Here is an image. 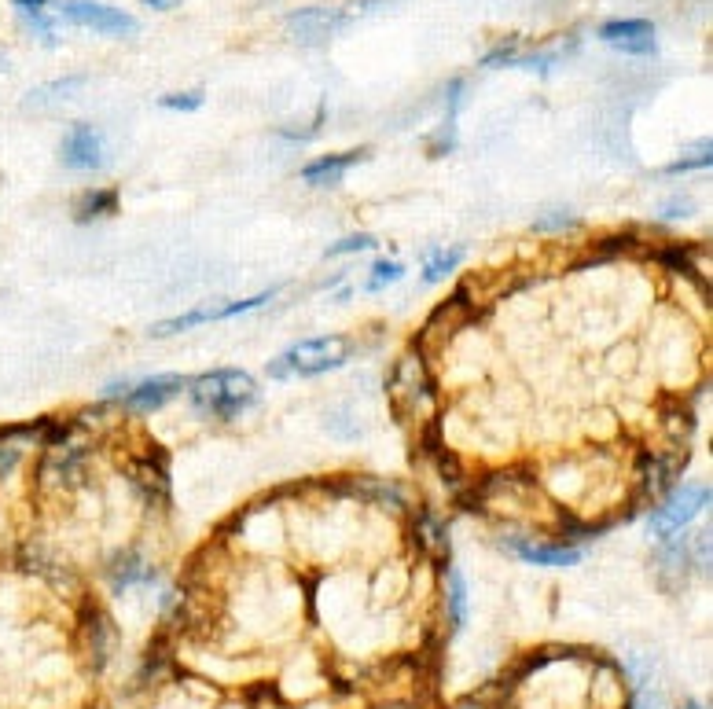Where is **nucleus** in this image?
<instances>
[{
	"label": "nucleus",
	"mask_w": 713,
	"mask_h": 709,
	"mask_svg": "<svg viewBox=\"0 0 713 709\" xmlns=\"http://www.w3.org/2000/svg\"><path fill=\"white\" fill-rule=\"evenodd\" d=\"M188 394H192L195 408L206 412V416L232 419L258 401V383L247 372H239V368H217V372L192 379Z\"/></svg>",
	"instance_id": "1"
},
{
	"label": "nucleus",
	"mask_w": 713,
	"mask_h": 709,
	"mask_svg": "<svg viewBox=\"0 0 713 709\" xmlns=\"http://www.w3.org/2000/svg\"><path fill=\"white\" fill-rule=\"evenodd\" d=\"M346 361H350V338H342V335L306 338V342L291 346L287 353H280V357L269 364V375L272 379H287V375L309 379V375L335 372V368H342Z\"/></svg>",
	"instance_id": "2"
},
{
	"label": "nucleus",
	"mask_w": 713,
	"mask_h": 709,
	"mask_svg": "<svg viewBox=\"0 0 713 709\" xmlns=\"http://www.w3.org/2000/svg\"><path fill=\"white\" fill-rule=\"evenodd\" d=\"M56 15H63L74 26H89L96 34L107 37H129L136 34V19L129 12H118L111 4H96V0H59L52 4Z\"/></svg>",
	"instance_id": "3"
},
{
	"label": "nucleus",
	"mask_w": 713,
	"mask_h": 709,
	"mask_svg": "<svg viewBox=\"0 0 713 709\" xmlns=\"http://www.w3.org/2000/svg\"><path fill=\"white\" fill-rule=\"evenodd\" d=\"M280 287H272L265 294H254V298H239V302H221V305H203V309H192V313H181V316H170V320H162V324L151 327V335L155 338H166V335H177V331H188V327H199V324H214V320H232V316H243V313H254L261 305L276 298Z\"/></svg>",
	"instance_id": "4"
},
{
	"label": "nucleus",
	"mask_w": 713,
	"mask_h": 709,
	"mask_svg": "<svg viewBox=\"0 0 713 709\" xmlns=\"http://www.w3.org/2000/svg\"><path fill=\"white\" fill-rule=\"evenodd\" d=\"M710 504V485L702 489V485H688V489H677V493L669 496L666 504L658 507L655 515H651V533L669 541V537H677V529H684L691 518L699 515L702 507Z\"/></svg>",
	"instance_id": "5"
},
{
	"label": "nucleus",
	"mask_w": 713,
	"mask_h": 709,
	"mask_svg": "<svg viewBox=\"0 0 713 709\" xmlns=\"http://www.w3.org/2000/svg\"><path fill=\"white\" fill-rule=\"evenodd\" d=\"M59 158L74 173H96V169H103L107 155H103L100 129L89 122H74L67 129V136H63V144H59Z\"/></svg>",
	"instance_id": "6"
},
{
	"label": "nucleus",
	"mask_w": 713,
	"mask_h": 709,
	"mask_svg": "<svg viewBox=\"0 0 713 709\" xmlns=\"http://www.w3.org/2000/svg\"><path fill=\"white\" fill-rule=\"evenodd\" d=\"M600 37L618 52H629V56H655V26L647 19H614V23L600 26Z\"/></svg>",
	"instance_id": "7"
},
{
	"label": "nucleus",
	"mask_w": 713,
	"mask_h": 709,
	"mask_svg": "<svg viewBox=\"0 0 713 709\" xmlns=\"http://www.w3.org/2000/svg\"><path fill=\"white\" fill-rule=\"evenodd\" d=\"M350 23L346 19V8H302V12H295L291 19H287V26H291V34L302 41V45H320V41H328L331 34H339L342 26Z\"/></svg>",
	"instance_id": "8"
},
{
	"label": "nucleus",
	"mask_w": 713,
	"mask_h": 709,
	"mask_svg": "<svg viewBox=\"0 0 713 709\" xmlns=\"http://www.w3.org/2000/svg\"><path fill=\"white\" fill-rule=\"evenodd\" d=\"M188 379L184 375H155V379H144V383H136L125 397V408L129 412H155V408L170 405L173 397L181 394Z\"/></svg>",
	"instance_id": "9"
},
{
	"label": "nucleus",
	"mask_w": 713,
	"mask_h": 709,
	"mask_svg": "<svg viewBox=\"0 0 713 709\" xmlns=\"http://www.w3.org/2000/svg\"><path fill=\"white\" fill-rule=\"evenodd\" d=\"M15 12H19V19H23V26L30 30V34L41 41V45H56V0H12Z\"/></svg>",
	"instance_id": "10"
},
{
	"label": "nucleus",
	"mask_w": 713,
	"mask_h": 709,
	"mask_svg": "<svg viewBox=\"0 0 713 709\" xmlns=\"http://www.w3.org/2000/svg\"><path fill=\"white\" fill-rule=\"evenodd\" d=\"M364 158H368V151L324 155V158H317V162H309V166L302 169V181H309V184H339L342 177H346V169L357 166V162H364Z\"/></svg>",
	"instance_id": "11"
},
{
	"label": "nucleus",
	"mask_w": 713,
	"mask_h": 709,
	"mask_svg": "<svg viewBox=\"0 0 713 709\" xmlns=\"http://www.w3.org/2000/svg\"><path fill=\"white\" fill-rule=\"evenodd\" d=\"M511 552L537 566H574L581 559V548H566V544H530L511 541Z\"/></svg>",
	"instance_id": "12"
},
{
	"label": "nucleus",
	"mask_w": 713,
	"mask_h": 709,
	"mask_svg": "<svg viewBox=\"0 0 713 709\" xmlns=\"http://www.w3.org/2000/svg\"><path fill=\"white\" fill-rule=\"evenodd\" d=\"M148 581H155V574H151L136 555H118V559H114V566H111L114 592H125L129 585H148Z\"/></svg>",
	"instance_id": "13"
},
{
	"label": "nucleus",
	"mask_w": 713,
	"mask_h": 709,
	"mask_svg": "<svg viewBox=\"0 0 713 709\" xmlns=\"http://www.w3.org/2000/svg\"><path fill=\"white\" fill-rule=\"evenodd\" d=\"M70 89H81V78H63V81H52V85H41L37 92L26 96L23 107H34L37 111V107H48V103H56V100H67Z\"/></svg>",
	"instance_id": "14"
},
{
	"label": "nucleus",
	"mask_w": 713,
	"mask_h": 709,
	"mask_svg": "<svg viewBox=\"0 0 713 709\" xmlns=\"http://www.w3.org/2000/svg\"><path fill=\"white\" fill-rule=\"evenodd\" d=\"M464 261V250L460 247H449V250H438V254H431L427 258V269H423V280L427 283H438L442 276H449V272L456 269Z\"/></svg>",
	"instance_id": "15"
},
{
	"label": "nucleus",
	"mask_w": 713,
	"mask_h": 709,
	"mask_svg": "<svg viewBox=\"0 0 713 709\" xmlns=\"http://www.w3.org/2000/svg\"><path fill=\"white\" fill-rule=\"evenodd\" d=\"M81 221L85 217H100V214H111V210H118V195L114 192H89L85 199H81Z\"/></svg>",
	"instance_id": "16"
},
{
	"label": "nucleus",
	"mask_w": 713,
	"mask_h": 709,
	"mask_svg": "<svg viewBox=\"0 0 713 709\" xmlns=\"http://www.w3.org/2000/svg\"><path fill=\"white\" fill-rule=\"evenodd\" d=\"M405 276V269L397 265V261H375L372 265V280H368V291H383L390 283H397Z\"/></svg>",
	"instance_id": "17"
},
{
	"label": "nucleus",
	"mask_w": 713,
	"mask_h": 709,
	"mask_svg": "<svg viewBox=\"0 0 713 709\" xmlns=\"http://www.w3.org/2000/svg\"><path fill=\"white\" fill-rule=\"evenodd\" d=\"M203 100V92H177V96H162V107L166 111H199Z\"/></svg>",
	"instance_id": "18"
},
{
	"label": "nucleus",
	"mask_w": 713,
	"mask_h": 709,
	"mask_svg": "<svg viewBox=\"0 0 713 709\" xmlns=\"http://www.w3.org/2000/svg\"><path fill=\"white\" fill-rule=\"evenodd\" d=\"M375 239L372 236H346L342 243H335V247L328 250V258H339V254H357V250H372Z\"/></svg>",
	"instance_id": "19"
},
{
	"label": "nucleus",
	"mask_w": 713,
	"mask_h": 709,
	"mask_svg": "<svg viewBox=\"0 0 713 709\" xmlns=\"http://www.w3.org/2000/svg\"><path fill=\"white\" fill-rule=\"evenodd\" d=\"M449 607H453V625H460L464 621V581H460V574L449 577Z\"/></svg>",
	"instance_id": "20"
},
{
	"label": "nucleus",
	"mask_w": 713,
	"mask_h": 709,
	"mask_svg": "<svg viewBox=\"0 0 713 709\" xmlns=\"http://www.w3.org/2000/svg\"><path fill=\"white\" fill-rule=\"evenodd\" d=\"M19 456H23V449H19V445H12V441H4V445H0V478H4V474H8L15 463H19Z\"/></svg>",
	"instance_id": "21"
},
{
	"label": "nucleus",
	"mask_w": 713,
	"mask_h": 709,
	"mask_svg": "<svg viewBox=\"0 0 713 709\" xmlns=\"http://www.w3.org/2000/svg\"><path fill=\"white\" fill-rule=\"evenodd\" d=\"M636 709H666V702H662V695H658V691H644V695H640V702H636Z\"/></svg>",
	"instance_id": "22"
},
{
	"label": "nucleus",
	"mask_w": 713,
	"mask_h": 709,
	"mask_svg": "<svg viewBox=\"0 0 713 709\" xmlns=\"http://www.w3.org/2000/svg\"><path fill=\"white\" fill-rule=\"evenodd\" d=\"M148 8H155V12H170V8H177L181 0H144Z\"/></svg>",
	"instance_id": "23"
},
{
	"label": "nucleus",
	"mask_w": 713,
	"mask_h": 709,
	"mask_svg": "<svg viewBox=\"0 0 713 709\" xmlns=\"http://www.w3.org/2000/svg\"><path fill=\"white\" fill-rule=\"evenodd\" d=\"M688 709H699V706H695V702H688Z\"/></svg>",
	"instance_id": "24"
}]
</instances>
